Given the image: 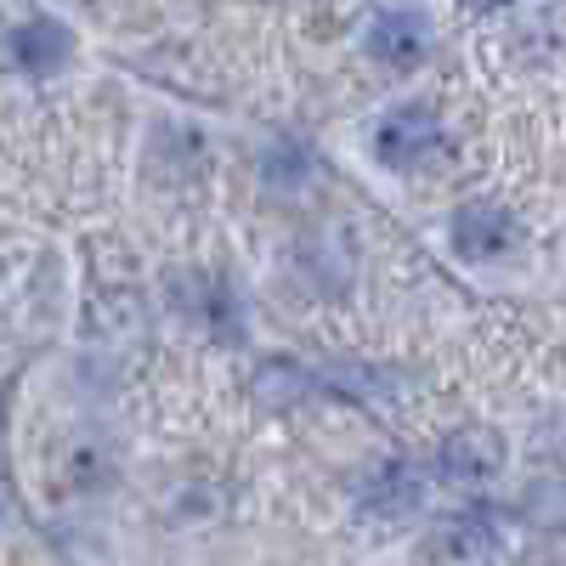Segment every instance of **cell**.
Here are the masks:
<instances>
[{
    "instance_id": "1",
    "label": "cell",
    "mask_w": 566,
    "mask_h": 566,
    "mask_svg": "<svg viewBox=\"0 0 566 566\" xmlns=\"http://www.w3.org/2000/svg\"><path fill=\"white\" fill-rule=\"evenodd\" d=\"M437 142H442V125L424 103H402L374 125V154H380L386 165H413L424 154H437Z\"/></svg>"
},
{
    "instance_id": "2",
    "label": "cell",
    "mask_w": 566,
    "mask_h": 566,
    "mask_svg": "<svg viewBox=\"0 0 566 566\" xmlns=\"http://www.w3.org/2000/svg\"><path fill=\"white\" fill-rule=\"evenodd\" d=\"M368 57L374 63H386V69H413L424 63V52H431V23H424L419 12H380L368 23Z\"/></svg>"
},
{
    "instance_id": "3",
    "label": "cell",
    "mask_w": 566,
    "mask_h": 566,
    "mask_svg": "<svg viewBox=\"0 0 566 566\" xmlns=\"http://www.w3.org/2000/svg\"><path fill=\"white\" fill-rule=\"evenodd\" d=\"M357 504H363L368 522H402V515H413L424 504V476H419L413 464H380L363 482Z\"/></svg>"
},
{
    "instance_id": "4",
    "label": "cell",
    "mask_w": 566,
    "mask_h": 566,
    "mask_svg": "<svg viewBox=\"0 0 566 566\" xmlns=\"http://www.w3.org/2000/svg\"><path fill=\"white\" fill-rule=\"evenodd\" d=\"M437 464H442V476H448V482H488L493 470L504 464V448H499L493 431L470 424V431H453V437L442 442Z\"/></svg>"
},
{
    "instance_id": "5",
    "label": "cell",
    "mask_w": 566,
    "mask_h": 566,
    "mask_svg": "<svg viewBox=\"0 0 566 566\" xmlns=\"http://www.w3.org/2000/svg\"><path fill=\"white\" fill-rule=\"evenodd\" d=\"M453 244L464 255H499L510 244V216L493 199H470L453 210Z\"/></svg>"
},
{
    "instance_id": "6",
    "label": "cell",
    "mask_w": 566,
    "mask_h": 566,
    "mask_svg": "<svg viewBox=\"0 0 566 566\" xmlns=\"http://www.w3.org/2000/svg\"><path fill=\"white\" fill-rule=\"evenodd\" d=\"M437 555L442 560H459V566H488L499 555V527L482 522V515H459L437 533Z\"/></svg>"
},
{
    "instance_id": "7",
    "label": "cell",
    "mask_w": 566,
    "mask_h": 566,
    "mask_svg": "<svg viewBox=\"0 0 566 566\" xmlns=\"http://www.w3.org/2000/svg\"><path fill=\"white\" fill-rule=\"evenodd\" d=\"M12 57H18L23 69H52V63H63V57H69V29H57L52 18L23 23V29L12 34Z\"/></svg>"
},
{
    "instance_id": "8",
    "label": "cell",
    "mask_w": 566,
    "mask_h": 566,
    "mask_svg": "<svg viewBox=\"0 0 566 566\" xmlns=\"http://www.w3.org/2000/svg\"><path fill=\"white\" fill-rule=\"evenodd\" d=\"M261 181L272 187V193H301V187L312 181V159L301 148H290V142H277V148L261 159Z\"/></svg>"
},
{
    "instance_id": "9",
    "label": "cell",
    "mask_w": 566,
    "mask_h": 566,
    "mask_svg": "<svg viewBox=\"0 0 566 566\" xmlns=\"http://www.w3.org/2000/svg\"><path fill=\"white\" fill-rule=\"evenodd\" d=\"M470 12H493V7H504V0H464Z\"/></svg>"
}]
</instances>
